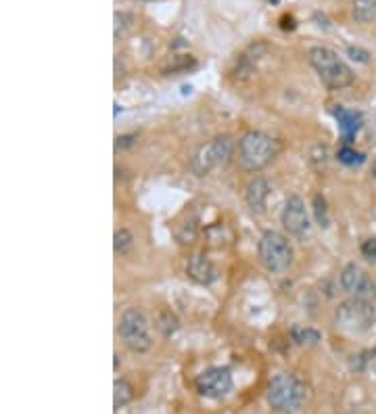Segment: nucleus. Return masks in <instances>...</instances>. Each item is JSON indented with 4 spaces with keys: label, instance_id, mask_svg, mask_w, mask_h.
Wrapping results in <instances>:
<instances>
[{
    "label": "nucleus",
    "instance_id": "nucleus-1",
    "mask_svg": "<svg viewBox=\"0 0 376 414\" xmlns=\"http://www.w3.org/2000/svg\"><path fill=\"white\" fill-rule=\"evenodd\" d=\"M307 385L291 373L274 375L268 385V404L280 414H297L307 402Z\"/></svg>",
    "mask_w": 376,
    "mask_h": 414
},
{
    "label": "nucleus",
    "instance_id": "nucleus-2",
    "mask_svg": "<svg viewBox=\"0 0 376 414\" xmlns=\"http://www.w3.org/2000/svg\"><path fill=\"white\" fill-rule=\"evenodd\" d=\"M307 59L326 88L343 90L353 84L351 67L339 57V53L328 49V46H312L307 51Z\"/></svg>",
    "mask_w": 376,
    "mask_h": 414
},
{
    "label": "nucleus",
    "instance_id": "nucleus-3",
    "mask_svg": "<svg viewBox=\"0 0 376 414\" xmlns=\"http://www.w3.org/2000/svg\"><path fill=\"white\" fill-rule=\"evenodd\" d=\"M280 149L282 145L274 136L259 130L247 132L239 143V163L245 172H259L278 157Z\"/></svg>",
    "mask_w": 376,
    "mask_h": 414
},
{
    "label": "nucleus",
    "instance_id": "nucleus-4",
    "mask_svg": "<svg viewBox=\"0 0 376 414\" xmlns=\"http://www.w3.org/2000/svg\"><path fill=\"white\" fill-rule=\"evenodd\" d=\"M257 255L268 272L282 274L293 266L295 251L285 235L276 233V230H266L257 243Z\"/></svg>",
    "mask_w": 376,
    "mask_h": 414
},
{
    "label": "nucleus",
    "instance_id": "nucleus-5",
    "mask_svg": "<svg viewBox=\"0 0 376 414\" xmlns=\"http://www.w3.org/2000/svg\"><path fill=\"white\" fill-rule=\"evenodd\" d=\"M117 331H119V337H121L124 345L128 349L136 352V354H145L153 345L149 320L143 314V310H138V308H128L121 314Z\"/></svg>",
    "mask_w": 376,
    "mask_h": 414
},
{
    "label": "nucleus",
    "instance_id": "nucleus-6",
    "mask_svg": "<svg viewBox=\"0 0 376 414\" xmlns=\"http://www.w3.org/2000/svg\"><path fill=\"white\" fill-rule=\"evenodd\" d=\"M234 141L228 136V134H222V136H215L213 141H209L207 145H203L197 155L193 157V170L197 176H207L209 172L213 170H220L224 165L230 163L232 155H234Z\"/></svg>",
    "mask_w": 376,
    "mask_h": 414
},
{
    "label": "nucleus",
    "instance_id": "nucleus-7",
    "mask_svg": "<svg viewBox=\"0 0 376 414\" xmlns=\"http://www.w3.org/2000/svg\"><path fill=\"white\" fill-rule=\"evenodd\" d=\"M374 316H376V312H374V301L355 299V297L343 301V303L337 308V312H335L337 325H339L343 331L355 333V335L370 331V327L374 325Z\"/></svg>",
    "mask_w": 376,
    "mask_h": 414
},
{
    "label": "nucleus",
    "instance_id": "nucleus-8",
    "mask_svg": "<svg viewBox=\"0 0 376 414\" xmlns=\"http://www.w3.org/2000/svg\"><path fill=\"white\" fill-rule=\"evenodd\" d=\"M280 222H282V226H285L287 233L299 241H305L312 233L305 201L299 195H291L287 199L285 207H282V214H280Z\"/></svg>",
    "mask_w": 376,
    "mask_h": 414
},
{
    "label": "nucleus",
    "instance_id": "nucleus-9",
    "mask_svg": "<svg viewBox=\"0 0 376 414\" xmlns=\"http://www.w3.org/2000/svg\"><path fill=\"white\" fill-rule=\"evenodd\" d=\"M197 391L209 400H222L232 391V373L226 366H213L195 379Z\"/></svg>",
    "mask_w": 376,
    "mask_h": 414
},
{
    "label": "nucleus",
    "instance_id": "nucleus-10",
    "mask_svg": "<svg viewBox=\"0 0 376 414\" xmlns=\"http://www.w3.org/2000/svg\"><path fill=\"white\" fill-rule=\"evenodd\" d=\"M341 289L355 297V299H366V301H374L376 299V285L372 283L370 276L355 264H347L339 276Z\"/></svg>",
    "mask_w": 376,
    "mask_h": 414
},
{
    "label": "nucleus",
    "instance_id": "nucleus-11",
    "mask_svg": "<svg viewBox=\"0 0 376 414\" xmlns=\"http://www.w3.org/2000/svg\"><path fill=\"white\" fill-rule=\"evenodd\" d=\"M186 272L188 276H191L193 281H197L199 285H211L213 281H218V268L213 266V262L199 253V255H193L191 260H188L186 264Z\"/></svg>",
    "mask_w": 376,
    "mask_h": 414
},
{
    "label": "nucleus",
    "instance_id": "nucleus-12",
    "mask_svg": "<svg viewBox=\"0 0 376 414\" xmlns=\"http://www.w3.org/2000/svg\"><path fill=\"white\" fill-rule=\"evenodd\" d=\"M333 115L337 117L339 122V130H341V136L345 143H351L353 138L357 136V132L362 130L364 126V115L360 111H353V109H345V107H337L333 111Z\"/></svg>",
    "mask_w": 376,
    "mask_h": 414
},
{
    "label": "nucleus",
    "instance_id": "nucleus-13",
    "mask_svg": "<svg viewBox=\"0 0 376 414\" xmlns=\"http://www.w3.org/2000/svg\"><path fill=\"white\" fill-rule=\"evenodd\" d=\"M270 191H272L270 189V182L266 178H253L247 184V189H245V201H247V205L253 211L261 214L263 207H266V201L270 197Z\"/></svg>",
    "mask_w": 376,
    "mask_h": 414
},
{
    "label": "nucleus",
    "instance_id": "nucleus-14",
    "mask_svg": "<svg viewBox=\"0 0 376 414\" xmlns=\"http://www.w3.org/2000/svg\"><path fill=\"white\" fill-rule=\"evenodd\" d=\"M353 19L357 23H370L376 19V0H353Z\"/></svg>",
    "mask_w": 376,
    "mask_h": 414
},
{
    "label": "nucleus",
    "instance_id": "nucleus-15",
    "mask_svg": "<svg viewBox=\"0 0 376 414\" xmlns=\"http://www.w3.org/2000/svg\"><path fill=\"white\" fill-rule=\"evenodd\" d=\"M134 398V387L126 381V379H117L115 385H113V406L115 410L128 406Z\"/></svg>",
    "mask_w": 376,
    "mask_h": 414
},
{
    "label": "nucleus",
    "instance_id": "nucleus-16",
    "mask_svg": "<svg viewBox=\"0 0 376 414\" xmlns=\"http://www.w3.org/2000/svg\"><path fill=\"white\" fill-rule=\"evenodd\" d=\"M291 335H293V341L299 345H316L322 339V335L316 329H301V327H295Z\"/></svg>",
    "mask_w": 376,
    "mask_h": 414
},
{
    "label": "nucleus",
    "instance_id": "nucleus-17",
    "mask_svg": "<svg viewBox=\"0 0 376 414\" xmlns=\"http://www.w3.org/2000/svg\"><path fill=\"white\" fill-rule=\"evenodd\" d=\"M132 243H134V237H132V233L128 228H121V230H117L115 233V241H113V247H115V253L119 255H124V253H128L130 251V247H132Z\"/></svg>",
    "mask_w": 376,
    "mask_h": 414
},
{
    "label": "nucleus",
    "instance_id": "nucleus-18",
    "mask_svg": "<svg viewBox=\"0 0 376 414\" xmlns=\"http://www.w3.org/2000/svg\"><path fill=\"white\" fill-rule=\"evenodd\" d=\"M337 157H339V161L345 163V165H360V163H364V159H366L362 153L353 151L351 147H343V149L337 153Z\"/></svg>",
    "mask_w": 376,
    "mask_h": 414
},
{
    "label": "nucleus",
    "instance_id": "nucleus-19",
    "mask_svg": "<svg viewBox=\"0 0 376 414\" xmlns=\"http://www.w3.org/2000/svg\"><path fill=\"white\" fill-rule=\"evenodd\" d=\"M134 23V15L132 13H115V38H121Z\"/></svg>",
    "mask_w": 376,
    "mask_h": 414
},
{
    "label": "nucleus",
    "instance_id": "nucleus-20",
    "mask_svg": "<svg viewBox=\"0 0 376 414\" xmlns=\"http://www.w3.org/2000/svg\"><path fill=\"white\" fill-rule=\"evenodd\" d=\"M314 211H316V220H318V224L326 228V226H328V209H326V201H324V197H320V195L314 197Z\"/></svg>",
    "mask_w": 376,
    "mask_h": 414
},
{
    "label": "nucleus",
    "instance_id": "nucleus-21",
    "mask_svg": "<svg viewBox=\"0 0 376 414\" xmlns=\"http://www.w3.org/2000/svg\"><path fill=\"white\" fill-rule=\"evenodd\" d=\"M347 53H349V57H351L353 61H357V63H368V61H370V53L364 51V49H360V46H349Z\"/></svg>",
    "mask_w": 376,
    "mask_h": 414
},
{
    "label": "nucleus",
    "instance_id": "nucleus-22",
    "mask_svg": "<svg viewBox=\"0 0 376 414\" xmlns=\"http://www.w3.org/2000/svg\"><path fill=\"white\" fill-rule=\"evenodd\" d=\"M362 255L370 262H376V239H368L362 243Z\"/></svg>",
    "mask_w": 376,
    "mask_h": 414
},
{
    "label": "nucleus",
    "instance_id": "nucleus-23",
    "mask_svg": "<svg viewBox=\"0 0 376 414\" xmlns=\"http://www.w3.org/2000/svg\"><path fill=\"white\" fill-rule=\"evenodd\" d=\"M362 360H364V366H370V368H372V373H374V377H376V349L370 352V358H364V356H362Z\"/></svg>",
    "mask_w": 376,
    "mask_h": 414
},
{
    "label": "nucleus",
    "instance_id": "nucleus-24",
    "mask_svg": "<svg viewBox=\"0 0 376 414\" xmlns=\"http://www.w3.org/2000/svg\"><path fill=\"white\" fill-rule=\"evenodd\" d=\"M372 174H374V180H376V163L372 165Z\"/></svg>",
    "mask_w": 376,
    "mask_h": 414
}]
</instances>
